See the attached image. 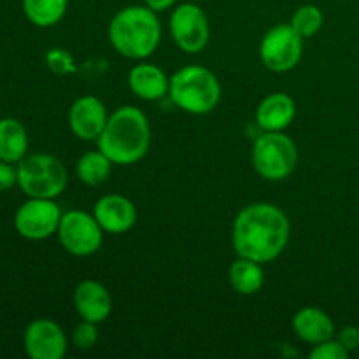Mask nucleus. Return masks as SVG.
<instances>
[{"mask_svg":"<svg viewBox=\"0 0 359 359\" xmlns=\"http://www.w3.org/2000/svg\"><path fill=\"white\" fill-rule=\"evenodd\" d=\"M147 6H128L114 14L109 25L112 48L128 60H146L161 41V25Z\"/></svg>","mask_w":359,"mask_h":359,"instance_id":"obj_3","label":"nucleus"},{"mask_svg":"<svg viewBox=\"0 0 359 359\" xmlns=\"http://www.w3.org/2000/svg\"><path fill=\"white\" fill-rule=\"evenodd\" d=\"M228 277H230L231 287L238 294H255L265 284V272L262 269V263L241 258V256L237 262L231 263Z\"/></svg>","mask_w":359,"mask_h":359,"instance_id":"obj_19","label":"nucleus"},{"mask_svg":"<svg viewBox=\"0 0 359 359\" xmlns=\"http://www.w3.org/2000/svg\"><path fill=\"white\" fill-rule=\"evenodd\" d=\"M168 95L184 112L203 116L219 104L221 83L212 70L202 65H186L170 77Z\"/></svg>","mask_w":359,"mask_h":359,"instance_id":"obj_4","label":"nucleus"},{"mask_svg":"<svg viewBox=\"0 0 359 359\" xmlns=\"http://www.w3.org/2000/svg\"><path fill=\"white\" fill-rule=\"evenodd\" d=\"M297 116V104L287 93H270L256 109V123L263 132H284Z\"/></svg>","mask_w":359,"mask_h":359,"instance_id":"obj_15","label":"nucleus"},{"mask_svg":"<svg viewBox=\"0 0 359 359\" xmlns=\"http://www.w3.org/2000/svg\"><path fill=\"white\" fill-rule=\"evenodd\" d=\"M337 340L346 347L349 353L356 351L359 347V328L358 326H344L339 333H337Z\"/></svg>","mask_w":359,"mask_h":359,"instance_id":"obj_26","label":"nucleus"},{"mask_svg":"<svg viewBox=\"0 0 359 359\" xmlns=\"http://www.w3.org/2000/svg\"><path fill=\"white\" fill-rule=\"evenodd\" d=\"M286 212L269 202H256L237 214L231 228V244L241 258L258 263L273 262L290 241Z\"/></svg>","mask_w":359,"mask_h":359,"instance_id":"obj_1","label":"nucleus"},{"mask_svg":"<svg viewBox=\"0 0 359 359\" xmlns=\"http://www.w3.org/2000/svg\"><path fill=\"white\" fill-rule=\"evenodd\" d=\"M170 34L181 51L195 55L209 44V18L196 4H179L170 16Z\"/></svg>","mask_w":359,"mask_h":359,"instance_id":"obj_9","label":"nucleus"},{"mask_svg":"<svg viewBox=\"0 0 359 359\" xmlns=\"http://www.w3.org/2000/svg\"><path fill=\"white\" fill-rule=\"evenodd\" d=\"M97 144L114 165L137 163L149 151V119L139 107L123 105L109 116Z\"/></svg>","mask_w":359,"mask_h":359,"instance_id":"obj_2","label":"nucleus"},{"mask_svg":"<svg viewBox=\"0 0 359 359\" xmlns=\"http://www.w3.org/2000/svg\"><path fill=\"white\" fill-rule=\"evenodd\" d=\"M23 346L32 359H62L67 353V337L58 323L35 319L25 330Z\"/></svg>","mask_w":359,"mask_h":359,"instance_id":"obj_11","label":"nucleus"},{"mask_svg":"<svg viewBox=\"0 0 359 359\" xmlns=\"http://www.w3.org/2000/svg\"><path fill=\"white\" fill-rule=\"evenodd\" d=\"M69 0H23V13L32 25L41 28L55 27L63 20Z\"/></svg>","mask_w":359,"mask_h":359,"instance_id":"obj_21","label":"nucleus"},{"mask_svg":"<svg viewBox=\"0 0 359 359\" xmlns=\"http://www.w3.org/2000/svg\"><path fill=\"white\" fill-rule=\"evenodd\" d=\"M298 163L297 144L283 132H263L252 146L255 170L266 181H284Z\"/></svg>","mask_w":359,"mask_h":359,"instance_id":"obj_6","label":"nucleus"},{"mask_svg":"<svg viewBox=\"0 0 359 359\" xmlns=\"http://www.w3.org/2000/svg\"><path fill=\"white\" fill-rule=\"evenodd\" d=\"M107 109L93 95L79 97L69 109V126L74 135L86 142H97L107 123Z\"/></svg>","mask_w":359,"mask_h":359,"instance_id":"obj_12","label":"nucleus"},{"mask_svg":"<svg viewBox=\"0 0 359 359\" xmlns=\"http://www.w3.org/2000/svg\"><path fill=\"white\" fill-rule=\"evenodd\" d=\"M112 165L111 158L100 149L88 151L76 163L77 179L86 186H100L111 177Z\"/></svg>","mask_w":359,"mask_h":359,"instance_id":"obj_20","label":"nucleus"},{"mask_svg":"<svg viewBox=\"0 0 359 359\" xmlns=\"http://www.w3.org/2000/svg\"><path fill=\"white\" fill-rule=\"evenodd\" d=\"M349 354V351L339 340L330 339L321 344H316L309 356H311V359H347Z\"/></svg>","mask_w":359,"mask_h":359,"instance_id":"obj_25","label":"nucleus"},{"mask_svg":"<svg viewBox=\"0 0 359 359\" xmlns=\"http://www.w3.org/2000/svg\"><path fill=\"white\" fill-rule=\"evenodd\" d=\"M128 86L135 97L146 102H154L168 95L170 77L158 65L139 63L128 74Z\"/></svg>","mask_w":359,"mask_h":359,"instance_id":"obj_16","label":"nucleus"},{"mask_svg":"<svg viewBox=\"0 0 359 359\" xmlns=\"http://www.w3.org/2000/svg\"><path fill=\"white\" fill-rule=\"evenodd\" d=\"M290 23L304 39L314 37L325 23V14L316 4H305L294 11Z\"/></svg>","mask_w":359,"mask_h":359,"instance_id":"obj_22","label":"nucleus"},{"mask_svg":"<svg viewBox=\"0 0 359 359\" xmlns=\"http://www.w3.org/2000/svg\"><path fill=\"white\" fill-rule=\"evenodd\" d=\"M177 4V0H146V6L153 9L154 13H163V11L172 9Z\"/></svg>","mask_w":359,"mask_h":359,"instance_id":"obj_28","label":"nucleus"},{"mask_svg":"<svg viewBox=\"0 0 359 359\" xmlns=\"http://www.w3.org/2000/svg\"><path fill=\"white\" fill-rule=\"evenodd\" d=\"M28 151L27 128L14 118L0 119V160L20 163Z\"/></svg>","mask_w":359,"mask_h":359,"instance_id":"obj_18","label":"nucleus"},{"mask_svg":"<svg viewBox=\"0 0 359 359\" xmlns=\"http://www.w3.org/2000/svg\"><path fill=\"white\" fill-rule=\"evenodd\" d=\"M14 184H18V172L7 161L0 160V193L7 191V189L13 188Z\"/></svg>","mask_w":359,"mask_h":359,"instance_id":"obj_27","label":"nucleus"},{"mask_svg":"<svg viewBox=\"0 0 359 359\" xmlns=\"http://www.w3.org/2000/svg\"><path fill=\"white\" fill-rule=\"evenodd\" d=\"M98 330L95 323L81 321L72 332V344L81 351H88L97 344Z\"/></svg>","mask_w":359,"mask_h":359,"instance_id":"obj_24","label":"nucleus"},{"mask_svg":"<svg viewBox=\"0 0 359 359\" xmlns=\"http://www.w3.org/2000/svg\"><path fill=\"white\" fill-rule=\"evenodd\" d=\"M46 65L56 76H70L76 74L77 65L74 56L65 48H51L46 53Z\"/></svg>","mask_w":359,"mask_h":359,"instance_id":"obj_23","label":"nucleus"},{"mask_svg":"<svg viewBox=\"0 0 359 359\" xmlns=\"http://www.w3.org/2000/svg\"><path fill=\"white\" fill-rule=\"evenodd\" d=\"M62 210L53 198H28L14 216V228L27 241H46L58 231Z\"/></svg>","mask_w":359,"mask_h":359,"instance_id":"obj_10","label":"nucleus"},{"mask_svg":"<svg viewBox=\"0 0 359 359\" xmlns=\"http://www.w3.org/2000/svg\"><path fill=\"white\" fill-rule=\"evenodd\" d=\"M293 330L298 339L305 344H321L335 337V323L318 307H304L294 314Z\"/></svg>","mask_w":359,"mask_h":359,"instance_id":"obj_17","label":"nucleus"},{"mask_svg":"<svg viewBox=\"0 0 359 359\" xmlns=\"http://www.w3.org/2000/svg\"><path fill=\"white\" fill-rule=\"evenodd\" d=\"M93 216L105 233L121 235L137 223V209L126 196L111 193L98 198L93 205Z\"/></svg>","mask_w":359,"mask_h":359,"instance_id":"obj_13","label":"nucleus"},{"mask_svg":"<svg viewBox=\"0 0 359 359\" xmlns=\"http://www.w3.org/2000/svg\"><path fill=\"white\" fill-rule=\"evenodd\" d=\"M74 307L83 321H107L112 312V297L107 287L95 279H84L74 290Z\"/></svg>","mask_w":359,"mask_h":359,"instance_id":"obj_14","label":"nucleus"},{"mask_svg":"<svg viewBox=\"0 0 359 359\" xmlns=\"http://www.w3.org/2000/svg\"><path fill=\"white\" fill-rule=\"evenodd\" d=\"M18 184L28 198H53L62 195L69 174L62 161L53 154L37 153L25 156L18 163Z\"/></svg>","mask_w":359,"mask_h":359,"instance_id":"obj_5","label":"nucleus"},{"mask_svg":"<svg viewBox=\"0 0 359 359\" xmlns=\"http://www.w3.org/2000/svg\"><path fill=\"white\" fill-rule=\"evenodd\" d=\"M305 39L287 25H276L259 42V58L272 72H290L300 63Z\"/></svg>","mask_w":359,"mask_h":359,"instance_id":"obj_7","label":"nucleus"},{"mask_svg":"<svg viewBox=\"0 0 359 359\" xmlns=\"http://www.w3.org/2000/svg\"><path fill=\"white\" fill-rule=\"evenodd\" d=\"M104 233L93 214L83 210H69L62 214L56 235L62 248L72 256L86 258L102 248Z\"/></svg>","mask_w":359,"mask_h":359,"instance_id":"obj_8","label":"nucleus"}]
</instances>
